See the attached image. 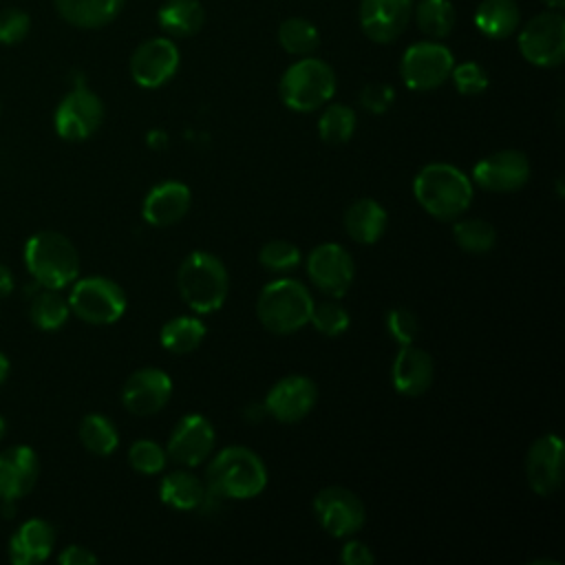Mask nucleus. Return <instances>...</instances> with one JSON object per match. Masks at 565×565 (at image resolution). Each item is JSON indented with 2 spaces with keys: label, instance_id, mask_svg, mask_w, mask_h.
<instances>
[{
  "label": "nucleus",
  "instance_id": "f257e3e1",
  "mask_svg": "<svg viewBox=\"0 0 565 565\" xmlns=\"http://www.w3.org/2000/svg\"><path fill=\"white\" fill-rule=\"evenodd\" d=\"M417 203L439 221L459 218L472 203V181L450 163H428L413 179Z\"/></svg>",
  "mask_w": 565,
  "mask_h": 565
},
{
  "label": "nucleus",
  "instance_id": "f03ea898",
  "mask_svg": "<svg viewBox=\"0 0 565 565\" xmlns=\"http://www.w3.org/2000/svg\"><path fill=\"white\" fill-rule=\"evenodd\" d=\"M205 486L221 499H254L267 486V468L254 450L227 446L210 461Z\"/></svg>",
  "mask_w": 565,
  "mask_h": 565
},
{
  "label": "nucleus",
  "instance_id": "7ed1b4c3",
  "mask_svg": "<svg viewBox=\"0 0 565 565\" xmlns=\"http://www.w3.org/2000/svg\"><path fill=\"white\" fill-rule=\"evenodd\" d=\"M177 287L183 302L196 313H212L223 307L230 291V276L221 258L196 249L183 258L177 271Z\"/></svg>",
  "mask_w": 565,
  "mask_h": 565
},
{
  "label": "nucleus",
  "instance_id": "20e7f679",
  "mask_svg": "<svg viewBox=\"0 0 565 565\" xmlns=\"http://www.w3.org/2000/svg\"><path fill=\"white\" fill-rule=\"evenodd\" d=\"M24 263L40 287L64 289L79 274V254L60 232L42 230L24 245Z\"/></svg>",
  "mask_w": 565,
  "mask_h": 565
},
{
  "label": "nucleus",
  "instance_id": "39448f33",
  "mask_svg": "<svg viewBox=\"0 0 565 565\" xmlns=\"http://www.w3.org/2000/svg\"><path fill=\"white\" fill-rule=\"evenodd\" d=\"M313 298L309 289L294 278H278L265 285L256 300L260 324L278 335L294 333L309 324Z\"/></svg>",
  "mask_w": 565,
  "mask_h": 565
},
{
  "label": "nucleus",
  "instance_id": "423d86ee",
  "mask_svg": "<svg viewBox=\"0 0 565 565\" xmlns=\"http://www.w3.org/2000/svg\"><path fill=\"white\" fill-rule=\"evenodd\" d=\"M333 93L335 73L318 57H305L291 64L280 77V99L296 113L318 110L333 97Z\"/></svg>",
  "mask_w": 565,
  "mask_h": 565
},
{
  "label": "nucleus",
  "instance_id": "0eeeda50",
  "mask_svg": "<svg viewBox=\"0 0 565 565\" xmlns=\"http://www.w3.org/2000/svg\"><path fill=\"white\" fill-rule=\"evenodd\" d=\"M71 311L88 324H113L126 311L124 289L106 276L75 278L71 296L66 298Z\"/></svg>",
  "mask_w": 565,
  "mask_h": 565
},
{
  "label": "nucleus",
  "instance_id": "6e6552de",
  "mask_svg": "<svg viewBox=\"0 0 565 565\" xmlns=\"http://www.w3.org/2000/svg\"><path fill=\"white\" fill-rule=\"evenodd\" d=\"M313 514L320 527L333 539H351L366 521L360 497L342 486L322 488L313 499Z\"/></svg>",
  "mask_w": 565,
  "mask_h": 565
},
{
  "label": "nucleus",
  "instance_id": "1a4fd4ad",
  "mask_svg": "<svg viewBox=\"0 0 565 565\" xmlns=\"http://www.w3.org/2000/svg\"><path fill=\"white\" fill-rule=\"evenodd\" d=\"M104 119L102 99L86 86L68 90L55 108L53 126L55 132L66 141H84L97 132Z\"/></svg>",
  "mask_w": 565,
  "mask_h": 565
},
{
  "label": "nucleus",
  "instance_id": "9d476101",
  "mask_svg": "<svg viewBox=\"0 0 565 565\" xmlns=\"http://www.w3.org/2000/svg\"><path fill=\"white\" fill-rule=\"evenodd\" d=\"M521 55L536 66H558L565 57V20L558 11L534 15L519 33Z\"/></svg>",
  "mask_w": 565,
  "mask_h": 565
},
{
  "label": "nucleus",
  "instance_id": "9b49d317",
  "mask_svg": "<svg viewBox=\"0 0 565 565\" xmlns=\"http://www.w3.org/2000/svg\"><path fill=\"white\" fill-rule=\"evenodd\" d=\"M452 66V53L444 44L417 42L402 55L399 75L411 90H433L450 77Z\"/></svg>",
  "mask_w": 565,
  "mask_h": 565
},
{
  "label": "nucleus",
  "instance_id": "f8f14e48",
  "mask_svg": "<svg viewBox=\"0 0 565 565\" xmlns=\"http://www.w3.org/2000/svg\"><path fill=\"white\" fill-rule=\"evenodd\" d=\"M311 282L329 298H342L355 276L353 256L338 243H322L307 256Z\"/></svg>",
  "mask_w": 565,
  "mask_h": 565
},
{
  "label": "nucleus",
  "instance_id": "ddd939ff",
  "mask_svg": "<svg viewBox=\"0 0 565 565\" xmlns=\"http://www.w3.org/2000/svg\"><path fill=\"white\" fill-rule=\"evenodd\" d=\"M563 470H565L563 439L554 433H547L534 439V444L525 455V477L530 488L539 497L554 494L563 483Z\"/></svg>",
  "mask_w": 565,
  "mask_h": 565
},
{
  "label": "nucleus",
  "instance_id": "4468645a",
  "mask_svg": "<svg viewBox=\"0 0 565 565\" xmlns=\"http://www.w3.org/2000/svg\"><path fill=\"white\" fill-rule=\"evenodd\" d=\"M472 179L488 192H516L530 181V161L521 150H499L472 168Z\"/></svg>",
  "mask_w": 565,
  "mask_h": 565
},
{
  "label": "nucleus",
  "instance_id": "2eb2a0df",
  "mask_svg": "<svg viewBox=\"0 0 565 565\" xmlns=\"http://www.w3.org/2000/svg\"><path fill=\"white\" fill-rule=\"evenodd\" d=\"M316 399H318V388L311 377L287 375L269 388L263 402V408L276 422L294 424L311 413V408L316 406Z\"/></svg>",
  "mask_w": 565,
  "mask_h": 565
},
{
  "label": "nucleus",
  "instance_id": "dca6fc26",
  "mask_svg": "<svg viewBox=\"0 0 565 565\" xmlns=\"http://www.w3.org/2000/svg\"><path fill=\"white\" fill-rule=\"evenodd\" d=\"M214 441H216V433L210 419L192 413L181 417L174 430L170 433L166 455L181 466L194 468L210 457Z\"/></svg>",
  "mask_w": 565,
  "mask_h": 565
},
{
  "label": "nucleus",
  "instance_id": "f3484780",
  "mask_svg": "<svg viewBox=\"0 0 565 565\" xmlns=\"http://www.w3.org/2000/svg\"><path fill=\"white\" fill-rule=\"evenodd\" d=\"M179 68V49L168 38H152L139 44L130 57V75L143 88L163 86Z\"/></svg>",
  "mask_w": 565,
  "mask_h": 565
},
{
  "label": "nucleus",
  "instance_id": "a211bd4d",
  "mask_svg": "<svg viewBox=\"0 0 565 565\" xmlns=\"http://www.w3.org/2000/svg\"><path fill=\"white\" fill-rule=\"evenodd\" d=\"M172 395V380L166 371L146 366L128 375L121 388V402L132 415H154L159 413Z\"/></svg>",
  "mask_w": 565,
  "mask_h": 565
},
{
  "label": "nucleus",
  "instance_id": "6ab92c4d",
  "mask_svg": "<svg viewBox=\"0 0 565 565\" xmlns=\"http://www.w3.org/2000/svg\"><path fill=\"white\" fill-rule=\"evenodd\" d=\"M413 0H360V24L377 44L397 40L408 24Z\"/></svg>",
  "mask_w": 565,
  "mask_h": 565
},
{
  "label": "nucleus",
  "instance_id": "aec40b11",
  "mask_svg": "<svg viewBox=\"0 0 565 565\" xmlns=\"http://www.w3.org/2000/svg\"><path fill=\"white\" fill-rule=\"evenodd\" d=\"M40 475V459L29 446H11L0 452V499L18 501L29 494Z\"/></svg>",
  "mask_w": 565,
  "mask_h": 565
},
{
  "label": "nucleus",
  "instance_id": "412c9836",
  "mask_svg": "<svg viewBox=\"0 0 565 565\" xmlns=\"http://www.w3.org/2000/svg\"><path fill=\"white\" fill-rule=\"evenodd\" d=\"M433 375H435V364L424 349L413 344L399 347L391 369V380L397 393L406 397L424 395L433 384Z\"/></svg>",
  "mask_w": 565,
  "mask_h": 565
},
{
  "label": "nucleus",
  "instance_id": "4be33fe9",
  "mask_svg": "<svg viewBox=\"0 0 565 565\" xmlns=\"http://www.w3.org/2000/svg\"><path fill=\"white\" fill-rule=\"evenodd\" d=\"M192 203V194L190 188L181 181H163L159 185H154L141 205V214L146 218V223L154 225V227H168L179 223Z\"/></svg>",
  "mask_w": 565,
  "mask_h": 565
},
{
  "label": "nucleus",
  "instance_id": "5701e85b",
  "mask_svg": "<svg viewBox=\"0 0 565 565\" xmlns=\"http://www.w3.org/2000/svg\"><path fill=\"white\" fill-rule=\"evenodd\" d=\"M55 527L44 519L24 521L9 541V558L15 565H35L55 547Z\"/></svg>",
  "mask_w": 565,
  "mask_h": 565
},
{
  "label": "nucleus",
  "instance_id": "b1692460",
  "mask_svg": "<svg viewBox=\"0 0 565 565\" xmlns=\"http://www.w3.org/2000/svg\"><path fill=\"white\" fill-rule=\"evenodd\" d=\"M388 216L375 199H358L344 212V230L360 245H373L382 238Z\"/></svg>",
  "mask_w": 565,
  "mask_h": 565
},
{
  "label": "nucleus",
  "instance_id": "393cba45",
  "mask_svg": "<svg viewBox=\"0 0 565 565\" xmlns=\"http://www.w3.org/2000/svg\"><path fill=\"white\" fill-rule=\"evenodd\" d=\"M57 13L73 26L99 29L121 9L124 0H53Z\"/></svg>",
  "mask_w": 565,
  "mask_h": 565
},
{
  "label": "nucleus",
  "instance_id": "a878e982",
  "mask_svg": "<svg viewBox=\"0 0 565 565\" xmlns=\"http://www.w3.org/2000/svg\"><path fill=\"white\" fill-rule=\"evenodd\" d=\"M159 497L166 505L174 510H199L205 497V483L188 470H177L161 479Z\"/></svg>",
  "mask_w": 565,
  "mask_h": 565
},
{
  "label": "nucleus",
  "instance_id": "bb28decb",
  "mask_svg": "<svg viewBox=\"0 0 565 565\" xmlns=\"http://www.w3.org/2000/svg\"><path fill=\"white\" fill-rule=\"evenodd\" d=\"M475 24L483 35L503 40L519 26V7L514 0H483L475 11Z\"/></svg>",
  "mask_w": 565,
  "mask_h": 565
},
{
  "label": "nucleus",
  "instance_id": "cd10ccee",
  "mask_svg": "<svg viewBox=\"0 0 565 565\" xmlns=\"http://www.w3.org/2000/svg\"><path fill=\"white\" fill-rule=\"evenodd\" d=\"M159 24L163 31L177 38H188L194 35L203 22H205V11L199 0H168L157 15Z\"/></svg>",
  "mask_w": 565,
  "mask_h": 565
},
{
  "label": "nucleus",
  "instance_id": "c85d7f7f",
  "mask_svg": "<svg viewBox=\"0 0 565 565\" xmlns=\"http://www.w3.org/2000/svg\"><path fill=\"white\" fill-rule=\"evenodd\" d=\"M205 324L194 316H177L161 327V347L170 353L183 355L194 351L205 338Z\"/></svg>",
  "mask_w": 565,
  "mask_h": 565
},
{
  "label": "nucleus",
  "instance_id": "c756f323",
  "mask_svg": "<svg viewBox=\"0 0 565 565\" xmlns=\"http://www.w3.org/2000/svg\"><path fill=\"white\" fill-rule=\"evenodd\" d=\"M71 307L68 300L60 294V289L44 287L38 291L29 305L31 322L42 331H55L68 320Z\"/></svg>",
  "mask_w": 565,
  "mask_h": 565
},
{
  "label": "nucleus",
  "instance_id": "7c9ffc66",
  "mask_svg": "<svg viewBox=\"0 0 565 565\" xmlns=\"http://www.w3.org/2000/svg\"><path fill=\"white\" fill-rule=\"evenodd\" d=\"M79 441L88 452L106 457L115 452L119 444V433L108 417L99 413H90L79 424Z\"/></svg>",
  "mask_w": 565,
  "mask_h": 565
},
{
  "label": "nucleus",
  "instance_id": "2f4dec72",
  "mask_svg": "<svg viewBox=\"0 0 565 565\" xmlns=\"http://www.w3.org/2000/svg\"><path fill=\"white\" fill-rule=\"evenodd\" d=\"M355 113L344 104H331L318 119V135L329 146L347 143L355 132Z\"/></svg>",
  "mask_w": 565,
  "mask_h": 565
},
{
  "label": "nucleus",
  "instance_id": "473e14b6",
  "mask_svg": "<svg viewBox=\"0 0 565 565\" xmlns=\"http://www.w3.org/2000/svg\"><path fill=\"white\" fill-rule=\"evenodd\" d=\"M452 238L468 254H488L497 243V230L483 218H461L452 225Z\"/></svg>",
  "mask_w": 565,
  "mask_h": 565
},
{
  "label": "nucleus",
  "instance_id": "72a5a7b5",
  "mask_svg": "<svg viewBox=\"0 0 565 565\" xmlns=\"http://www.w3.org/2000/svg\"><path fill=\"white\" fill-rule=\"evenodd\" d=\"M415 20L426 35L446 38L455 26V7L450 0H419Z\"/></svg>",
  "mask_w": 565,
  "mask_h": 565
},
{
  "label": "nucleus",
  "instance_id": "f704fd0d",
  "mask_svg": "<svg viewBox=\"0 0 565 565\" xmlns=\"http://www.w3.org/2000/svg\"><path fill=\"white\" fill-rule=\"evenodd\" d=\"M278 42L291 55H309L311 51H316L320 35L309 20L289 18L278 29Z\"/></svg>",
  "mask_w": 565,
  "mask_h": 565
},
{
  "label": "nucleus",
  "instance_id": "c9c22d12",
  "mask_svg": "<svg viewBox=\"0 0 565 565\" xmlns=\"http://www.w3.org/2000/svg\"><path fill=\"white\" fill-rule=\"evenodd\" d=\"M309 322L313 324V329L318 333H322L327 338H338L349 329L351 318H349V311L338 302V298H331V300H322L318 305L313 302Z\"/></svg>",
  "mask_w": 565,
  "mask_h": 565
},
{
  "label": "nucleus",
  "instance_id": "e433bc0d",
  "mask_svg": "<svg viewBox=\"0 0 565 565\" xmlns=\"http://www.w3.org/2000/svg\"><path fill=\"white\" fill-rule=\"evenodd\" d=\"M258 263L269 271L282 274V271L294 269L300 263V249L289 241L276 238V241H269L260 247Z\"/></svg>",
  "mask_w": 565,
  "mask_h": 565
},
{
  "label": "nucleus",
  "instance_id": "4c0bfd02",
  "mask_svg": "<svg viewBox=\"0 0 565 565\" xmlns=\"http://www.w3.org/2000/svg\"><path fill=\"white\" fill-rule=\"evenodd\" d=\"M166 450L152 441V439H137L130 448H128V461L137 472L143 475H157L163 470L166 466Z\"/></svg>",
  "mask_w": 565,
  "mask_h": 565
},
{
  "label": "nucleus",
  "instance_id": "58836bf2",
  "mask_svg": "<svg viewBox=\"0 0 565 565\" xmlns=\"http://www.w3.org/2000/svg\"><path fill=\"white\" fill-rule=\"evenodd\" d=\"M386 329L399 347L402 344H413L417 333H419V320L411 309L395 307L386 313Z\"/></svg>",
  "mask_w": 565,
  "mask_h": 565
},
{
  "label": "nucleus",
  "instance_id": "ea45409f",
  "mask_svg": "<svg viewBox=\"0 0 565 565\" xmlns=\"http://www.w3.org/2000/svg\"><path fill=\"white\" fill-rule=\"evenodd\" d=\"M450 77L461 95H479L488 88V73L477 62H463L459 66H452Z\"/></svg>",
  "mask_w": 565,
  "mask_h": 565
},
{
  "label": "nucleus",
  "instance_id": "a19ab883",
  "mask_svg": "<svg viewBox=\"0 0 565 565\" xmlns=\"http://www.w3.org/2000/svg\"><path fill=\"white\" fill-rule=\"evenodd\" d=\"M31 29V18L18 9L9 7L0 11V42L2 44H20Z\"/></svg>",
  "mask_w": 565,
  "mask_h": 565
},
{
  "label": "nucleus",
  "instance_id": "79ce46f5",
  "mask_svg": "<svg viewBox=\"0 0 565 565\" xmlns=\"http://www.w3.org/2000/svg\"><path fill=\"white\" fill-rule=\"evenodd\" d=\"M395 99V93L388 84H366L360 93V104L373 113V115H382L391 108Z\"/></svg>",
  "mask_w": 565,
  "mask_h": 565
},
{
  "label": "nucleus",
  "instance_id": "37998d69",
  "mask_svg": "<svg viewBox=\"0 0 565 565\" xmlns=\"http://www.w3.org/2000/svg\"><path fill=\"white\" fill-rule=\"evenodd\" d=\"M342 563H347V565H373L375 554L371 552V547L366 543L351 539L342 547Z\"/></svg>",
  "mask_w": 565,
  "mask_h": 565
},
{
  "label": "nucleus",
  "instance_id": "c03bdc74",
  "mask_svg": "<svg viewBox=\"0 0 565 565\" xmlns=\"http://www.w3.org/2000/svg\"><path fill=\"white\" fill-rule=\"evenodd\" d=\"M57 561L62 565H93V563H97V556L82 545H68V547H64V552L60 554Z\"/></svg>",
  "mask_w": 565,
  "mask_h": 565
},
{
  "label": "nucleus",
  "instance_id": "a18cd8bd",
  "mask_svg": "<svg viewBox=\"0 0 565 565\" xmlns=\"http://www.w3.org/2000/svg\"><path fill=\"white\" fill-rule=\"evenodd\" d=\"M13 289V274L0 263V298L9 296Z\"/></svg>",
  "mask_w": 565,
  "mask_h": 565
},
{
  "label": "nucleus",
  "instance_id": "49530a36",
  "mask_svg": "<svg viewBox=\"0 0 565 565\" xmlns=\"http://www.w3.org/2000/svg\"><path fill=\"white\" fill-rule=\"evenodd\" d=\"M166 141H168V137H166V132H161V130H152V132L148 135V143H150L152 148H166Z\"/></svg>",
  "mask_w": 565,
  "mask_h": 565
},
{
  "label": "nucleus",
  "instance_id": "de8ad7c7",
  "mask_svg": "<svg viewBox=\"0 0 565 565\" xmlns=\"http://www.w3.org/2000/svg\"><path fill=\"white\" fill-rule=\"evenodd\" d=\"M7 375H9V360H7V358H4V353L0 351V386L4 384Z\"/></svg>",
  "mask_w": 565,
  "mask_h": 565
},
{
  "label": "nucleus",
  "instance_id": "09e8293b",
  "mask_svg": "<svg viewBox=\"0 0 565 565\" xmlns=\"http://www.w3.org/2000/svg\"><path fill=\"white\" fill-rule=\"evenodd\" d=\"M550 9H561L565 4V0H543Z\"/></svg>",
  "mask_w": 565,
  "mask_h": 565
},
{
  "label": "nucleus",
  "instance_id": "8fccbe9b",
  "mask_svg": "<svg viewBox=\"0 0 565 565\" xmlns=\"http://www.w3.org/2000/svg\"><path fill=\"white\" fill-rule=\"evenodd\" d=\"M7 435V422H4V417L0 415V439Z\"/></svg>",
  "mask_w": 565,
  "mask_h": 565
}]
</instances>
